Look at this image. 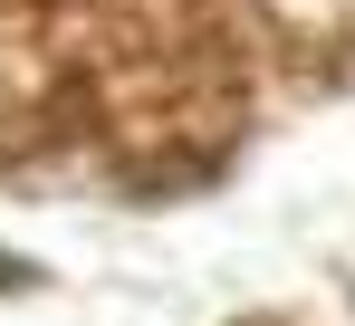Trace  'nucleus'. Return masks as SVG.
I'll list each match as a JSON object with an SVG mask.
<instances>
[{"instance_id":"f257e3e1","label":"nucleus","mask_w":355,"mask_h":326,"mask_svg":"<svg viewBox=\"0 0 355 326\" xmlns=\"http://www.w3.org/2000/svg\"><path fill=\"white\" fill-rule=\"evenodd\" d=\"M0 278H19V288H29V278H39V269H29V259H10V250H0Z\"/></svg>"}]
</instances>
